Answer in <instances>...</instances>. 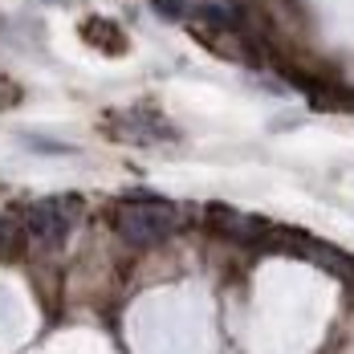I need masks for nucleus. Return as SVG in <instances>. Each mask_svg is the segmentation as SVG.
<instances>
[{
  "label": "nucleus",
  "mask_w": 354,
  "mask_h": 354,
  "mask_svg": "<svg viewBox=\"0 0 354 354\" xmlns=\"http://www.w3.org/2000/svg\"><path fill=\"white\" fill-rule=\"evenodd\" d=\"M176 224H179L176 204L163 200V196L139 192V196H127L114 208V232L135 248H151V245H159V241H167L176 232Z\"/></svg>",
  "instance_id": "nucleus-1"
},
{
  "label": "nucleus",
  "mask_w": 354,
  "mask_h": 354,
  "mask_svg": "<svg viewBox=\"0 0 354 354\" xmlns=\"http://www.w3.org/2000/svg\"><path fill=\"white\" fill-rule=\"evenodd\" d=\"M82 216V196H45L25 208V232L37 245H62Z\"/></svg>",
  "instance_id": "nucleus-2"
},
{
  "label": "nucleus",
  "mask_w": 354,
  "mask_h": 354,
  "mask_svg": "<svg viewBox=\"0 0 354 354\" xmlns=\"http://www.w3.org/2000/svg\"><path fill=\"white\" fill-rule=\"evenodd\" d=\"M110 139L118 142H135V147H155V142H171L176 139V127L151 106H127L106 114Z\"/></svg>",
  "instance_id": "nucleus-3"
},
{
  "label": "nucleus",
  "mask_w": 354,
  "mask_h": 354,
  "mask_svg": "<svg viewBox=\"0 0 354 354\" xmlns=\"http://www.w3.org/2000/svg\"><path fill=\"white\" fill-rule=\"evenodd\" d=\"M82 37H86V41H90L94 49H102V53H114V57L131 49L127 33H122V29H118V25L110 21V17H90V21L82 25Z\"/></svg>",
  "instance_id": "nucleus-4"
},
{
  "label": "nucleus",
  "mask_w": 354,
  "mask_h": 354,
  "mask_svg": "<svg viewBox=\"0 0 354 354\" xmlns=\"http://www.w3.org/2000/svg\"><path fill=\"white\" fill-rule=\"evenodd\" d=\"M17 245H21V224L0 212V252H12Z\"/></svg>",
  "instance_id": "nucleus-5"
}]
</instances>
